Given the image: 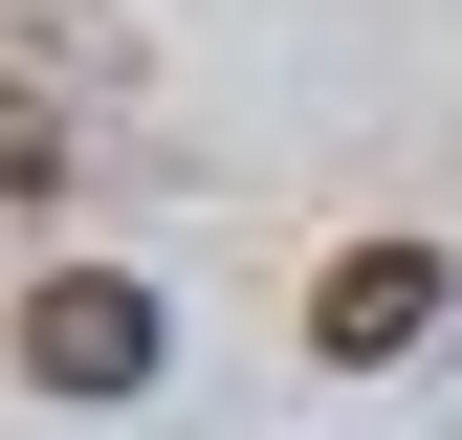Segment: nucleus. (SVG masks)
<instances>
[{"mask_svg":"<svg viewBox=\"0 0 462 440\" xmlns=\"http://www.w3.org/2000/svg\"><path fill=\"white\" fill-rule=\"evenodd\" d=\"M154 353H177V330H154L133 264H44V287H23V374H44V397H154Z\"/></svg>","mask_w":462,"mask_h":440,"instance_id":"obj_1","label":"nucleus"},{"mask_svg":"<svg viewBox=\"0 0 462 440\" xmlns=\"http://www.w3.org/2000/svg\"><path fill=\"white\" fill-rule=\"evenodd\" d=\"M440 287H462L440 243H330V264H309V353H330V374L419 353V330H440Z\"/></svg>","mask_w":462,"mask_h":440,"instance_id":"obj_2","label":"nucleus"}]
</instances>
